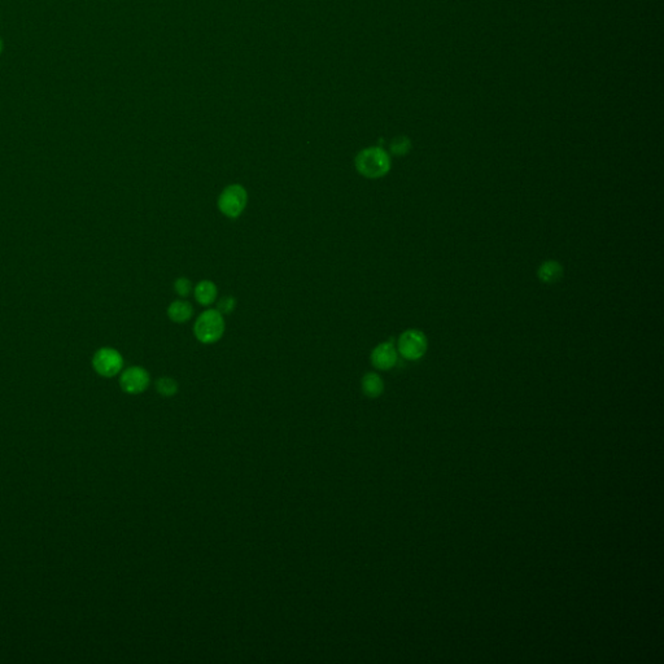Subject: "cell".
Instances as JSON below:
<instances>
[{
  "mask_svg": "<svg viewBox=\"0 0 664 664\" xmlns=\"http://www.w3.org/2000/svg\"><path fill=\"white\" fill-rule=\"evenodd\" d=\"M225 319L217 309H208L197 316L194 334L203 344H214L223 336Z\"/></svg>",
  "mask_w": 664,
  "mask_h": 664,
  "instance_id": "obj_2",
  "label": "cell"
},
{
  "mask_svg": "<svg viewBox=\"0 0 664 664\" xmlns=\"http://www.w3.org/2000/svg\"><path fill=\"white\" fill-rule=\"evenodd\" d=\"M156 391L163 397H173L178 392V383L169 376H163L156 381Z\"/></svg>",
  "mask_w": 664,
  "mask_h": 664,
  "instance_id": "obj_12",
  "label": "cell"
},
{
  "mask_svg": "<svg viewBox=\"0 0 664 664\" xmlns=\"http://www.w3.org/2000/svg\"><path fill=\"white\" fill-rule=\"evenodd\" d=\"M371 363L375 369L388 371L397 365L399 352L392 341H384L371 352Z\"/></svg>",
  "mask_w": 664,
  "mask_h": 664,
  "instance_id": "obj_7",
  "label": "cell"
},
{
  "mask_svg": "<svg viewBox=\"0 0 664 664\" xmlns=\"http://www.w3.org/2000/svg\"><path fill=\"white\" fill-rule=\"evenodd\" d=\"M174 290L175 292L179 294L181 297H188L192 292V283H191L190 279H187L185 276H181L175 281Z\"/></svg>",
  "mask_w": 664,
  "mask_h": 664,
  "instance_id": "obj_14",
  "label": "cell"
},
{
  "mask_svg": "<svg viewBox=\"0 0 664 664\" xmlns=\"http://www.w3.org/2000/svg\"><path fill=\"white\" fill-rule=\"evenodd\" d=\"M428 348V340L422 331L410 328L403 332L397 341V352L408 361L422 359Z\"/></svg>",
  "mask_w": 664,
  "mask_h": 664,
  "instance_id": "obj_4",
  "label": "cell"
},
{
  "mask_svg": "<svg viewBox=\"0 0 664 664\" xmlns=\"http://www.w3.org/2000/svg\"><path fill=\"white\" fill-rule=\"evenodd\" d=\"M148 371L139 366H132L121 374L120 385L123 392L139 394L144 392L150 385Z\"/></svg>",
  "mask_w": 664,
  "mask_h": 664,
  "instance_id": "obj_6",
  "label": "cell"
},
{
  "mask_svg": "<svg viewBox=\"0 0 664 664\" xmlns=\"http://www.w3.org/2000/svg\"><path fill=\"white\" fill-rule=\"evenodd\" d=\"M537 276L543 283H556L563 278V266L554 260H547L540 265Z\"/></svg>",
  "mask_w": 664,
  "mask_h": 664,
  "instance_id": "obj_8",
  "label": "cell"
},
{
  "mask_svg": "<svg viewBox=\"0 0 664 664\" xmlns=\"http://www.w3.org/2000/svg\"><path fill=\"white\" fill-rule=\"evenodd\" d=\"M92 366L99 375L104 378H112L122 370L123 359L116 349L101 348L95 353Z\"/></svg>",
  "mask_w": 664,
  "mask_h": 664,
  "instance_id": "obj_5",
  "label": "cell"
},
{
  "mask_svg": "<svg viewBox=\"0 0 664 664\" xmlns=\"http://www.w3.org/2000/svg\"><path fill=\"white\" fill-rule=\"evenodd\" d=\"M1 51H3V41H1V38H0V54H1Z\"/></svg>",
  "mask_w": 664,
  "mask_h": 664,
  "instance_id": "obj_16",
  "label": "cell"
},
{
  "mask_svg": "<svg viewBox=\"0 0 664 664\" xmlns=\"http://www.w3.org/2000/svg\"><path fill=\"white\" fill-rule=\"evenodd\" d=\"M354 165L359 174L376 179L390 173L391 157L381 147H369L356 156Z\"/></svg>",
  "mask_w": 664,
  "mask_h": 664,
  "instance_id": "obj_1",
  "label": "cell"
},
{
  "mask_svg": "<svg viewBox=\"0 0 664 664\" xmlns=\"http://www.w3.org/2000/svg\"><path fill=\"white\" fill-rule=\"evenodd\" d=\"M235 305H237V301L232 296H225L218 301L217 310L222 316H225V314L232 313L234 309H235Z\"/></svg>",
  "mask_w": 664,
  "mask_h": 664,
  "instance_id": "obj_15",
  "label": "cell"
},
{
  "mask_svg": "<svg viewBox=\"0 0 664 664\" xmlns=\"http://www.w3.org/2000/svg\"><path fill=\"white\" fill-rule=\"evenodd\" d=\"M192 314H194L192 305L185 300L173 301L168 308V316L175 323H185L191 319Z\"/></svg>",
  "mask_w": 664,
  "mask_h": 664,
  "instance_id": "obj_11",
  "label": "cell"
},
{
  "mask_svg": "<svg viewBox=\"0 0 664 664\" xmlns=\"http://www.w3.org/2000/svg\"><path fill=\"white\" fill-rule=\"evenodd\" d=\"M390 150L394 156H405L412 150V142L408 137H397L393 139Z\"/></svg>",
  "mask_w": 664,
  "mask_h": 664,
  "instance_id": "obj_13",
  "label": "cell"
},
{
  "mask_svg": "<svg viewBox=\"0 0 664 664\" xmlns=\"http://www.w3.org/2000/svg\"><path fill=\"white\" fill-rule=\"evenodd\" d=\"M362 392L369 399H378L384 391V383L376 372H368L361 381Z\"/></svg>",
  "mask_w": 664,
  "mask_h": 664,
  "instance_id": "obj_10",
  "label": "cell"
},
{
  "mask_svg": "<svg viewBox=\"0 0 664 664\" xmlns=\"http://www.w3.org/2000/svg\"><path fill=\"white\" fill-rule=\"evenodd\" d=\"M247 203V190L241 185H230L218 197V209L226 217L238 218L244 212Z\"/></svg>",
  "mask_w": 664,
  "mask_h": 664,
  "instance_id": "obj_3",
  "label": "cell"
},
{
  "mask_svg": "<svg viewBox=\"0 0 664 664\" xmlns=\"http://www.w3.org/2000/svg\"><path fill=\"white\" fill-rule=\"evenodd\" d=\"M218 290L217 285L210 282V281H201L197 284V287L194 288V296H195V300L200 305L209 306L212 305L216 299H217Z\"/></svg>",
  "mask_w": 664,
  "mask_h": 664,
  "instance_id": "obj_9",
  "label": "cell"
}]
</instances>
